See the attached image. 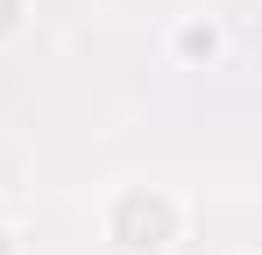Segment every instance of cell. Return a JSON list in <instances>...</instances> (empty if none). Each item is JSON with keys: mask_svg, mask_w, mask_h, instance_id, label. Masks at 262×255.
Masks as SVG:
<instances>
[{"mask_svg": "<svg viewBox=\"0 0 262 255\" xmlns=\"http://www.w3.org/2000/svg\"><path fill=\"white\" fill-rule=\"evenodd\" d=\"M177 234V206L170 199H156V192H128L121 206H114V241L135 255H149V248H163Z\"/></svg>", "mask_w": 262, "mask_h": 255, "instance_id": "1", "label": "cell"}, {"mask_svg": "<svg viewBox=\"0 0 262 255\" xmlns=\"http://www.w3.org/2000/svg\"><path fill=\"white\" fill-rule=\"evenodd\" d=\"M177 50H184V57H213L220 29H213V22H191V29H177Z\"/></svg>", "mask_w": 262, "mask_h": 255, "instance_id": "2", "label": "cell"}, {"mask_svg": "<svg viewBox=\"0 0 262 255\" xmlns=\"http://www.w3.org/2000/svg\"><path fill=\"white\" fill-rule=\"evenodd\" d=\"M14 22H21V0H0V36H14Z\"/></svg>", "mask_w": 262, "mask_h": 255, "instance_id": "3", "label": "cell"}]
</instances>
